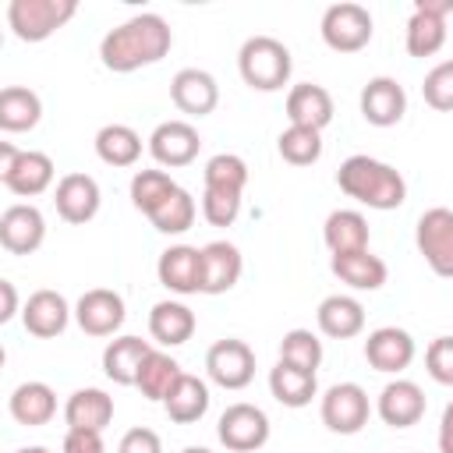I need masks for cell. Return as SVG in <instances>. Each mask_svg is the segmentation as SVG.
Here are the masks:
<instances>
[{
  "instance_id": "38",
  "label": "cell",
  "mask_w": 453,
  "mask_h": 453,
  "mask_svg": "<svg viewBox=\"0 0 453 453\" xmlns=\"http://www.w3.org/2000/svg\"><path fill=\"white\" fill-rule=\"evenodd\" d=\"M195 216H198V205H195L191 191L177 188V191H173V195L149 216V223H152L159 234H184V230H191Z\"/></svg>"
},
{
  "instance_id": "2",
  "label": "cell",
  "mask_w": 453,
  "mask_h": 453,
  "mask_svg": "<svg viewBox=\"0 0 453 453\" xmlns=\"http://www.w3.org/2000/svg\"><path fill=\"white\" fill-rule=\"evenodd\" d=\"M336 184L347 198L379 212L400 209L407 198V180L400 177V170L375 156H347L336 170Z\"/></svg>"
},
{
  "instance_id": "32",
  "label": "cell",
  "mask_w": 453,
  "mask_h": 453,
  "mask_svg": "<svg viewBox=\"0 0 453 453\" xmlns=\"http://www.w3.org/2000/svg\"><path fill=\"white\" fill-rule=\"evenodd\" d=\"M269 393L283 403V407H308L311 396L319 393V379L315 372H304V368H294L287 361H276V368H269Z\"/></svg>"
},
{
  "instance_id": "19",
  "label": "cell",
  "mask_w": 453,
  "mask_h": 453,
  "mask_svg": "<svg viewBox=\"0 0 453 453\" xmlns=\"http://www.w3.org/2000/svg\"><path fill=\"white\" fill-rule=\"evenodd\" d=\"M170 99L188 117H209L216 110V103H219V85H216V78L209 71L184 67L170 81Z\"/></svg>"
},
{
  "instance_id": "12",
  "label": "cell",
  "mask_w": 453,
  "mask_h": 453,
  "mask_svg": "<svg viewBox=\"0 0 453 453\" xmlns=\"http://www.w3.org/2000/svg\"><path fill=\"white\" fill-rule=\"evenodd\" d=\"M198 149H202V138H198V131L188 120H163L149 134V152L166 170L191 166L198 159Z\"/></svg>"
},
{
  "instance_id": "5",
  "label": "cell",
  "mask_w": 453,
  "mask_h": 453,
  "mask_svg": "<svg viewBox=\"0 0 453 453\" xmlns=\"http://www.w3.org/2000/svg\"><path fill=\"white\" fill-rule=\"evenodd\" d=\"M78 14L74 0H11L7 25L21 42H42Z\"/></svg>"
},
{
  "instance_id": "21",
  "label": "cell",
  "mask_w": 453,
  "mask_h": 453,
  "mask_svg": "<svg viewBox=\"0 0 453 453\" xmlns=\"http://www.w3.org/2000/svg\"><path fill=\"white\" fill-rule=\"evenodd\" d=\"M244 273V258L237 251V244L230 241H209L202 248V294L216 297V294H226L237 287Z\"/></svg>"
},
{
  "instance_id": "14",
  "label": "cell",
  "mask_w": 453,
  "mask_h": 453,
  "mask_svg": "<svg viewBox=\"0 0 453 453\" xmlns=\"http://www.w3.org/2000/svg\"><path fill=\"white\" fill-rule=\"evenodd\" d=\"M53 205H57V212H60L64 223L81 226V223L96 219V212L103 205V191H99L96 177H88V173H64L57 180Z\"/></svg>"
},
{
  "instance_id": "26",
  "label": "cell",
  "mask_w": 453,
  "mask_h": 453,
  "mask_svg": "<svg viewBox=\"0 0 453 453\" xmlns=\"http://www.w3.org/2000/svg\"><path fill=\"white\" fill-rule=\"evenodd\" d=\"M315 322L329 340H350V336H357L365 329V304L357 297H350V294H329L319 304Z\"/></svg>"
},
{
  "instance_id": "35",
  "label": "cell",
  "mask_w": 453,
  "mask_h": 453,
  "mask_svg": "<svg viewBox=\"0 0 453 453\" xmlns=\"http://www.w3.org/2000/svg\"><path fill=\"white\" fill-rule=\"evenodd\" d=\"M446 18H435V14H425V11H414L411 21H407V53L411 57H435L442 46H446Z\"/></svg>"
},
{
  "instance_id": "17",
  "label": "cell",
  "mask_w": 453,
  "mask_h": 453,
  "mask_svg": "<svg viewBox=\"0 0 453 453\" xmlns=\"http://www.w3.org/2000/svg\"><path fill=\"white\" fill-rule=\"evenodd\" d=\"M425 407H428L425 389H421L418 382H411V379H393V382H386L382 393H379V403H375L379 418H382L389 428H411V425H418V421L425 418Z\"/></svg>"
},
{
  "instance_id": "8",
  "label": "cell",
  "mask_w": 453,
  "mask_h": 453,
  "mask_svg": "<svg viewBox=\"0 0 453 453\" xmlns=\"http://www.w3.org/2000/svg\"><path fill=\"white\" fill-rule=\"evenodd\" d=\"M319 414H322V425L329 432H336V435H357L368 425L372 403H368V393L357 382H336V386L326 389V396L319 403Z\"/></svg>"
},
{
  "instance_id": "25",
  "label": "cell",
  "mask_w": 453,
  "mask_h": 453,
  "mask_svg": "<svg viewBox=\"0 0 453 453\" xmlns=\"http://www.w3.org/2000/svg\"><path fill=\"white\" fill-rule=\"evenodd\" d=\"M7 411H11V418H14L18 425H25V428H42V425H50L53 414H57V393H53L46 382H39V379L21 382V386L11 393Z\"/></svg>"
},
{
  "instance_id": "47",
  "label": "cell",
  "mask_w": 453,
  "mask_h": 453,
  "mask_svg": "<svg viewBox=\"0 0 453 453\" xmlns=\"http://www.w3.org/2000/svg\"><path fill=\"white\" fill-rule=\"evenodd\" d=\"M0 294H4V308H0V322H11L18 315V290L11 280H0Z\"/></svg>"
},
{
  "instance_id": "41",
  "label": "cell",
  "mask_w": 453,
  "mask_h": 453,
  "mask_svg": "<svg viewBox=\"0 0 453 453\" xmlns=\"http://www.w3.org/2000/svg\"><path fill=\"white\" fill-rule=\"evenodd\" d=\"M421 96H425V103H428L432 110L453 113V60H442V64H435V67L425 74Z\"/></svg>"
},
{
  "instance_id": "16",
  "label": "cell",
  "mask_w": 453,
  "mask_h": 453,
  "mask_svg": "<svg viewBox=\"0 0 453 453\" xmlns=\"http://www.w3.org/2000/svg\"><path fill=\"white\" fill-rule=\"evenodd\" d=\"M156 276L170 294H202V248L170 244L156 262Z\"/></svg>"
},
{
  "instance_id": "46",
  "label": "cell",
  "mask_w": 453,
  "mask_h": 453,
  "mask_svg": "<svg viewBox=\"0 0 453 453\" xmlns=\"http://www.w3.org/2000/svg\"><path fill=\"white\" fill-rule=\"evenodd\" d=\"M439 453H453V400L446 403L442 421H439Z\"/></svg>"
},
{
  "instance_id": "33",
  "label": "cell",
  "mask_w": 453,
  "mask_h": 453,
  "mask_svg": "<svg viewBox=\"0 0 453 453\" xmlns=\"http://www.w3.org/2000/svg\"><path fill=\"white\" fill-rule=\"evenodd\" d=\"M96 156L106 166H134L142 156V134L131 124H106L96 131Z\"/></svg>"
},
{
  "instance_id": "1",
  "label": "cell",
  "mask_w": 453,
  "mask_h": 453,
  "mask_svg": "<svg viewBox=\"0 0 453 453\" xmlns=\"http://www.w3.org/2000/svg\"><path fill=\"white\" fill-rule=\"evenodd\" d=\"M173 46V32L159 14H134L124 25L110 28L99 42V60L113 74H131L138 67L159 64Z\"/></svg>"
},
{
  "instance_id": "9",
  "label": "cell",
  "mask_w": 453,
  "mask_h": 453,
  "mask_svg": "<svg viewBox=\"0 0 453 453\" xmlns=\"http://www.w3.org/2000/svg\"><path fill=\"white\" fill-rule=\"evenodd\" d=\"M216 435L230 453H255L269 442V418L255 403H230L216 421Z\"/></svg>"
},
{
  "instance_id": "15",
  "label": "cell",
  "mask_w": 453,
  "mask_h": 453,
  "mask_svg": "<svg viewBox=\"0 0 453 453\" xmlns=\"http://www.w3.org/2000/svg\"><path fill=\"white\" fill-rule=\"evenodd\" d=\"M414 354H418L414 336L407 329H400V326H379L365 340V361L375 372H386V375L403 372L414 361Z\"/></svg>"
},
{
  "instance_id": "27",
  "label": "cell",
  "mask_w": 453,
  "mask_h": 453,
  "mask_svg": "<svg viewBox=\"0 0 453 453\" xmlns=\"http://www.w3.org/2000/svg\"><path fill=\"white\" fill-rule=\"evenodd\" d=\"M195 311L180 301H159L149 311V336L163 347H180L195 336Z\"/></svg>"
},
{
  "instance_id": "22",
  "label": "cell",
  "mask_w": 453,
  "mask_h": 453,
  "mask_svg": "<svg viewBox=\"0 0 453 453\" xmlns=\"http://www.w3.org/2000/svg\"><path fill=\"white\" fill-rule=\"evenodd\" d=\"M64 421H67V432H96L103 435L106 425L113 421V396L106 389H96V386H85V389H74L64 403Z\"/></svg>"
},
{
  "instance_id": "39",
  "label": "cell",
  "mask_w": 453,
  "mask_h": 453,
  "mask_svg": "<svg viewBox=\"0 0 453 453\" xmlns=\"http://www.w3.org/2000/svg\"><path fill=\"white\" fill-rule=\"evenodd\" d=\"M280 361L304 368V372H315L322 365V340L311 329H287L280 340Z\"/></svg>"
},
{
  "instance_id": "50",
  "label": "cell",
  "mask_w": 453,
  "mask_h": 453,
  "mask_svg": "<svg viewBox=\"0 0 453 453\" xmlns=\"http://www.w3.org/2000/svg\"><path fill=\"white\" fill-rule=\"evenodd\" d=\"M180 453H212V449H205V446H184Z\"/></svg>"
},
{
  "instance_id": "36",
  "label": "cell",
  "mask_w": 453,
  "mask_h": 453,
  "mask_svg": "<svg viewBox=\"0 0 453 453\" xmlns=\"http://www.w3.org/2000/svg\"><path fill=\"white\" fill-rule=\"evenodd\" d=\"M180 184L166 173V170H138L131 177V205L145 216H152Z\"/></svg>"
},
{
  "instance_id": "20",
  "label": "cell",
  "mask_w": 453,
  "mask_h": 453,
  "mask_svg": "<svg viewBox=\"0 0 453 453\" xmlns=\"http://www.w3.org/2000/svg\"><path fill=\"white\" fill-rule=\"evenodd\" d=\"M21 322H25V329H28L32 336L53 340V336H60V333L67 329V322H71V304H67L64 294L42 287V290L28 294V301H25V308H21Z\"/></svg>"
},
{
  "instance_id": "10",
  "label": "cell",
  "mask_w": 453,
  "mask_h": 453,
  "mask_svg": "<svg viewBox=\"0 0 453 453\" xmlns=\"http://www.w3.org/2000/svg\"><path fill=\"white\" fill-rule=\"evenodd\" d=\"M205 372L219 389H244L255 379V350L244 340H216L205 354Z\"/></svg>"
},
{
  "instance_id": "45",
  "label": "cell",
  "mask_w": 453,
  "mask_h": 453,
  "mask_svg": "<svg viewBox=\"0 0 453 453\" xmlns=\"http://www.w3.org/2000/svg\"><path fill=\"white\" fill-rule=\"evenodd\" d=\"M60 453H106V449H103V435L96 432H67Z\"/></svg>"
},
{
  "instance_id": "18",
  "label": "cell",
  "mask_w": 453,
  "mask_h": 453,
  "mask_svg": "<svg viewBox=\"0 0 453 453\" xmlns=\"http://www.w3.org/2000/svg\"><path fill=\"white\" fill-rule=\"evenodd\" d=\"M403 113H407V92L396 78L379 74L361 88V117L372 127H393L403 120Z\"/></svg>"
},
{
  "instance_id": "30",
  "label": "cell",
  "mask_w": 453,
  "mask_h": 453,
  "mask_svg": "<svg viewBox=\"0 0 453 453\" xmlns=\"http://www.w3.org/2000/svg\"><path fill=\"white\" fill-rule=\"evenodd\" d=\"M163 411L173 425H195L205 418L209 411V386L198 379V375H180L177 386L170 389V396L163 400Z\"/></svg>"
},
{
  "instance_id": "13",
  "label": "cell",
  "mask_w": 453,
  "mask_h": 453,
  "mask_svg": "<svg viewBox=\"0 0 453 453\" xmlns=\"http://www.w3.org/2000/svg\"><path fill=\"white\" fill-rule=\"evenodd\" d=\"M46 241V219L35 205L14 202L0 212V244L11 255H32Z\"/></svg>"
},
{
  "instance_id": "31",
  "label": "cell",
  "mask_w": 453,
  "mask_h": 453,
  "mask_svg": "<svg viewBox=\"0 0 453 453\" xmlns=\"http://www.w3.org/2000/svg\"><path fill=\"white\" fill-rule=\"evenodd\" d=\"M42 120V99L25 85H7L0 92V131L21 134Z\"/></svg>"
},
{
  "instance_id": "40",
  "label": "cell",
  "mask_w": 453,
  "mask_h": 453,
  "mask_svg": "<svg viewBox=\"0 0 453 453\" xmlns=\"http://www.w3.org/2000/svg\"><path fill=\"white\" fill-rule=\"evenodd\" d=\"M202 177H205V188H223V191L244 195V188H248V163L241 156H234V152H219V156H212L205 163Z\"/></svg>"
},
{
  "instance_id": "11",
  "label": "cell",
  "mask_w": 453,
  "mask_h": 453,
  "mask_svg": "<svg viewBox=\"0 0 453 453\" xmlns=\"http://www.w3.org/2000/svg\"><path fill=\"white\" fill-rule=\"evenodd\" d=\"M124 319H127L124 297L117 290H110V287H92L74 304V322L88 336H113L124 326Z\"/></svg>"
},
{
  "instance_id": "29",
  "label": "cell",
  "mask_w": 453,
  "mask_h": 453,
  "mask_svg": "<svg viewBox=\"0 0 453 453\" xmlns=\"http://www.w3.org/2000/svg\"><path fill=\"white\" fill-rule=\"evenodd\" d=\"M333 276H340V283H347L350 290H379L389 276L386 262L379 255H372L368 248L365 251H350V255H333L329 262Z\"/></svg>"
},
{
  "instance_id": "23",
  "label": "cell",
  "mask_w": 453,
  "mask_h": 453,
  "mask_svg": "<svg viewBox=\"0 0 453 453\" xmlns=\"http://www.w3.org/2000/svg\"><path fill=\"white\" fill-rule=\"evenodd\" d=\"M287 120L294 127H311L322 131L333 120V96L315 85V81H301L287 92Z\"/></svg>"
},
{
  "instance_id": "49",
  "label": "cell",
  "mask_w": 453,
  "mask_h": 453,
  "mask_svg": "<svg viewBox=\"0 0 453 453\" xmlns=\"http://www.w3.org/2000/svg\"><path fill=\"white\" fill-rule=\"evenodd\" d=\"M14 453H50L46 446H21V449H14Z\"/></svg>"
},
{
  "instance_id": "34",
  "label": "cell",
  "mask_w": 453,
  "mask_h": 453,
  "mask_svg": "<svg viewBox=\"0 0 453 453\" xmlns=\"http://www.w3.org/2000/svg\"><path fill=\"white\" fill-rule=\"evenodd\" d=\"M184 372H180V365L170 357V354H163V350H152L149 357H145V365H142V372H138V389H142V396L145 400H152V403H163L166 396H170V389L177 386V379H180Z\"/></svg>"
},
{
  "instance_id": "24",
  "label": "cell",
  "mask_w": 453,
  "mask_h": 453,
  "mask_svg": "<svg viewBox=\"0 0 453 453\" xmlns=\"http://www.w3.org/2000/svg\"><path fill=\"white\" fill-rule=\"evenodd\" d=\"M149 354H152L149 340H142V336H117V340H110L106 350H103V372H106V379L117 382V386H134V382H138V372H142V365H145Z\"/></svg>"
},
{
  "instance_id": "37",
  "label": "cell",
  "mask_w": 453,
  "mask_h": 453,
  "mask_svg": "<svg viewBox=\"0 0 453 453\" xmlns=\"http://www.w3.org/2000/svg\"><path fill=\"white\" fill-rule=\"evenodd\" d=\"M276 149H280V156H283L290 166H311V163H319V156H322V131L294 127V124H290L287 131H280Z\"/></svg>"
},
{
  "instance_id": "42",
  "label": "cell",
  "mask_w": 453,
  "mask_h": 453,
  "mask_svg": "<svg viewBox=\"0 0 453 453\" xmlns=\"http://www.w3.org/2000/svg\"><path fill=\"white\" fill-rule=\"evenodd\" d=\"M202 216L212 226H230L241 216V195L223 191V188H205L202 191Z\"/></svg>"
},
{
  "instance_id": "48",
  "label": "cell",
  "mask_w": 453,
  "mask_h": 453,
  "mask_svg": "<svg viewBox=\"0 0 453 453\" xmlns=\"http://www.w3.org/2000/svg\"><path fill=\"white\" fill-rule=\"evenodd\" d=\"M414 11L435 14V18H449L453 14V0H414Z\"/></svg>"
},
{
  "instance_id": "7",
  "label": "cell",
  "mask_w": 453,
  "mask_h": 453,
  "mask_svg": "<svg viewBox=\"0 0 453 453\" xmlns=\"http://www.w3.org/2000/svg\"><path fill=\"white\" fill-rule=\"evenodd\" d=\"M414 244L435 276L453 280V209L435 205L421 212L414 226Z\"/></svg>"
},
{
  "instance_id": "44",
  "label": "cell",
  "mask_w": 453,
  "mask_h": 453,
  "mask_svg": "<svg viewBox=\"0 0 453 453\" xmlns=\"http://www.w3.org/2000/svg\"><path fill=\"white\" fill-rule=\"evenodd\" d=\"M117 453H163V439H159L152 428L138 425V428H127V432H124Z\"/></svg>"
},
{
  "instance_id": "4",
  "label": "cell",
  "mask_w": 453,
  "mask_h": 453,
  "mask_svg": "<svg viewBox=\"0 0 453 453\" xmlns=\"http://www.w3.org/2000/svg\"><path fill=\"white\" fill-rule=\"evenodd\" d=\"M53 159L39 149H18L0 142V180L18 198H35L53 184Z\"/></svg>"
},
{
  "instance_id": "43",
  "label": "cell",
  "mask_w": 453,
  "mask_h": 453,
  "mask_svg": "<svg viewBox=\"0 0 453 453\" xmlns=\"http://www.w3.org/2000/svg\"><path fill=\"white\" fill-rule=\"evenodd\" d=\"M425 368L439 386H453V336H435L428 343Z\"/></svg>"
},
{
  "instance_id": "6",
  "label": "cell",
  "mask_w": 453,
  "mask_h": 453,
  "mask_svg": "<svg viewBox=\"0 0 453 453\" xmlns=\"http://www.w3.org/2000/svg\"><path fill=\"white\" fill-rule=\"evenodd\" d=\"M319 32L333 53H357L372 42V14H368V7L343 0V4L326 7Z\"/></svg>"
},
{
  "instance_id": "3",
  "label": "cell",
  "mask_w": 453,
  "mask_h": 453,
  "mask_svg": "<svg viewBox=\"0 0 453 453\" xmlns=\"http://www.w3.org/2000/svg\"><path fill=\"white\" fill-rule=\"evenodd\" d=\"M290 67H294L290 50L273 35H251V39H244V46L237 53V71H241L244 85L255 92L283 88L290 81Z\"/></svg>"
},
{
  "instance_id": "28",
  "label": "cell",
  "mask_w": 453,
  "mask_h": 453,
  "mask_svg": "<svg viewBox=\"0 0 453 453\" xmlns=\"http://www.w3.org/2000/svg\"><path fill=\"white\" fill-rule=\"evenodd\" d=\"M368 219L357 209H336L326 216L322 223V241L333 255H350V251H365L368 248Z\"/></svg>"
}]
</instances>
